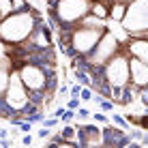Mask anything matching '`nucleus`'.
I'll list each match as a JSON object with an SVG mask.
<instances>
[{"label": "nucleus", "mask_w": 148, "mask_h": 148, "mask_svg": "<svg viewBox=\"0 0 148 148\" xmlns=\"http://www.w3.org/2000/svg\"><path fill=\"white\" fill-rule=\"evenodd\" d=\"M39 22H43L41 11L26 2V7L0 19V43L7 47V45H17L26 41L32 34V30L39 26Z\"/></svg>", "instance_id": "f257e3e1"}, {"label": "nucleus", "mask_w": 148, "mask_h": 148, "mask_svg": "<svg viewBox=\"0 0 148 148\" xmlns=\"http://www.w3.org/2000/svg\"><path fill=\"white\" fill-rule=\"evenodd\" d=\"M90 13V0H58L47 9V17L58 24V28H73L82 17Z\"/></svg>", "instance_id": "f03ea898"}, {"label": "nucleus", "mask_w": 148, "mask_h": 148, "mask_svg": "<svg viewBox=\"0 0 148 148\" xmlns=\"http://www.w3.org/2000/svg\"><path fill=\"white\" fill-rule=\"evenodd\" d=\"M103 79L108 82L112 88H125L131 82L129 73V52L125 49V45H120V49L105 62L103 67Z\"/></svg>", "instance_id": "7ed1b4c3"}, {"label": "nucleus", "mask_w": 148, "mask_h": 148, "mask_svg": "<svg viewBox=\"0 0 148 148\" xmlns=\"http://www.w3.org/2000/svg\"><path fill=\"white\" fill-rule=\"evenodd\" d=\"M127 37H144L148 32V0H129L122 19Z\"/></svg>", "instance_id": "20e7f679"}, {"label": "nucleus", "mask_w": 148, "mask_h": 148, "mask_svg": "<svg viewBox=\"0 0 148 148\" xmlns=\"http://www.w3.org/2000/svg\"><path fill=\"white\" fill-rule=\"evenodd\" d=\"M2 99H4V103L13 110V114H15L13 118L22 120L24 110H26L28 103H30V90L26 88V84L22 82V77H19V73H17V69H15V67L11 71V79H9L7 92L2 95Z\"/></svg>", "instance_id": "39448f33"}, {"label": "nucleus", "mask_w": 148, "mask_h": 148, "mask_svg": "<svg viewBox=\"0 0 148 148\" xmlns=\"http://www.w3.org/2000/svg\"><path fill=\"white\" fill-rule=\"evenodd\" d=\"M54 30L45 24V19L43 22H39V26L32 30V34L26 39V43L30 45V47H34V49H47V47H54Z\"/></svg>", "instance_id": "423d86ee"}, {"label": "nucleus", "mask_w": 148, "mask_h": 148, "mask_svg": "<svg viewBox=\"0 0 148 148\" xmlns=\"http://www.w3.org/2000/svg\"><path fill=\"white\" fill-rule=\"evenodd\" d=\"M103 137H105V146H114V148H120V146H129L131 144V135H127V131L122 127L114 125V122H108L103 127Z\"/></svg>", "instance_id": "0eeeda50"}, {"label": "nucleus", "mask_w": 148, "mask_h": 148, "mask_svg": "<svg viewBox=\"0 0 148 148\" xmlns=\"http://www.w3.org/2000/svg\"><path fill=\"white\" fill-rule=\"evenodd\" d=\"M129 73H131V84L137 90L148 86V64L144 60L135 58V56H129Z\"/></svg>", "instance_id": "6e6552de"}, {"label": "nucleus", "mask_w": 148, "mask_h": 148, "mask_svg": "<svg viewBox=\"0 0 148 148\" xmlns=\"http://www.w3.org/2000/svg\"><path fill=\"white\" fill-rule=\"evenodd\" d=\"M122 45L129 52V56H135V58L144 60L148 64V39L146 37H127V41Z\"/></svg>", "instance_id": "1a4fd4ad"}, {"label": "nucleus", "mask_w": 148, "mask_h": 148, "mask_svg": "<svg viewBox=\"0 0 148 148\" xmlns=\"http://www.w3.org/2000/svg\"><path fill=\"white\" fill-rule=\"evenodd\" d=\"M127 13V0H116V2H110V22L114 24H122Z\"/></svg>", "instance_id": "9d476101"}, {"label": "nucleus", "mask_w": 148, "mask_h": 148, "mask_svg": "<svg viewBox=\"0 0 148 148\" xmlns=\"http://www.w3.org/2000/svg\"><path fill=\"white\" fill-rule=\"evenodd\" d=\"M11 71H13V62L9 58L0 60V97L7 92V86H9V79H11Z\"/></svg>", "instance_id": "9b49d317"}, {"label": "nucleus", "mask_w": 148, "mask_h": 148, "mask_svg": "<svg viewBox=\"0 0 148 148\" xmlns=\"http://www.w3.org/2000/svg\"><path fill=\"white\" fill-rule=\"evenodd\" d=\"M90 13L101 19L110 17V2L108 0H90Z\"/></svg>", "instance_id": "f8f14e48"}, {"label": "nucleus", "mask_w": 148, "mask_h": 148, "mask_svg": "<svg viewBox=\"0 0 148 148\" xmlns=\"http://www.w3.org/2000/svg\"><path fill=\"white\" fill-rule=\"evenodd\" d=\"M19 9V0H0V19Z\"/></svg>", "instance_id": "ddd939ff"}, {"label": "nucleus", "mask_w": 148, "mask_h": 148, "mask_svg": "<svg viewBox=\"0 0 148 148\" xmlns=\"http://www.w3.org/2000/svg\"><path fill=\"white\" fill-rule=\"evenodd\" d=\"M110 122H114V125L122 127L125 131H131V125H129V120H127L125 116H120V114H112V116H110Z\"/></svg>", "instance_id": "4468645a"}, {"label": "nucleus", "mask_w": 148, "mask_h": 148, "mask_svg": "<svg viewBox=\"0 0 148 148\" xmlns=\"http://www.w3.org/2000/svg\"><path fill=\"white\" fill-rule=\"evenodd\" d=\"M79 99H82V101H92V99H95V90L90 88V86H82Z\"/></svg>", "instance_id": "2eb2a0df"}, {"label": "nucleus", "mask_w": 148, "mask_h": 148, "mask_svg": "<svg viewBox=\"0 0 148 148\" xmlns=\"http://www.w3.org/2000/svg\"><path fill=\"white\" fill-rule=\"evenodd\" d=\"M92 120L99 122V125H108V122H110V116H105V112L101 110V112H95V114H92Z\"/></svg>", "instance_id": "dca6fc26"}, {"label": "nucleus", "mask_w": 148, "mask_h": 148, "mask_svg": "<svg viewBox=\"0 0 148 148\" xmlns=\"http://www.w3.org/2000/svg\"><path fill=\"white\" fill-rule=\"evenodd\" d=\"M54 131H56V129H49V127H41V129L37 131V137H39V140H47V137L52 135Z\"/></svg>", "instance_id": "f3484780"}, {"label": "nucleus", "mask_w": 148, "mask_h": 148, "mask_svg": "<svg viewBox=\"0 0 148 148\" xmlns=\"http://www.w3.org/2000/svg\"><path fill=\"white\" fill-rule=\"evenodd\" d=\"M90 116H92V114H90L86 108H82V105L75 110V118H77V120H86V118H90Z\"/></svg>", "instance_id": "a211bd4d"}, {"label": "nucleus", "mask_w": 148, "mask_h": 148, "mask_svg": "<svg viewBox=\"0 0 148 148\" xmlns=\"http://www.w3.org/2000/svg\"><path fill=\"white\" fill-rule=\"evenodd\" d=\"M58 122H60V118L49 116V118H43V122H41V125H43V127H49V129H56V127H58Z\"/></svg>", "instance_id": "6ab92c4d"}, {"label": "nucleus", "mask_w": 148, "mask_h": 148, "mask_svg": "<svg viewBox=\"0 0 148 148\" xmlns=\"http://www.w3.org/2000/svg\"><path fill=\"white\" fill-rule=\"evenodd\" d=\"M60 120H62V122H73V120H75V110H69V108H67Z\"/></svg>", "instance_id": "aec40b11"}, {"label": "nucleus", "mask_w": 148, "mask_h": 148, "mask_svg": "<svg viewBox=\"0 0 148 148\" xmlns=\"http://www.w3.org/2000/svg\"><path fill=\"white\" fill-rule=\"evenodd\" d=\"M17 127L24 131V133H30V131H32V127H34V122H30V120H19Z\"/></svg>", "instance_id": "412c9836"}, {"label": "nucleus", "mask_w": 148, "mask_h": 148, "mask_svg": "<svg viewBox=\"0 0 148 148\" xmlns=\"http://www.w3.org/2000/svg\"><path fill=\"white\" fill-rule=\"evenodd\" d=\"M79 101H82L79 97H71V99L67 101V108H69V110H77V108H79Z\"/></svg>", "instance_id": "4be33fe9"}, {"label": "nucleus", "mask_w": 148, "mask_h": 148, "mask_svg": "<svg viewBox=\"0 0 148 148\" xmlns=\"http://www.w3.org/2000/svg\"><path fill=\"white\" fill-rule=\"evenodd\" d=\"M79 92H82V84H79V82L69 88V97H79Z\"/></svg>", "instance_id": "5701e85b"}, {"label": "nucleus", "mask_w": 148, "mask_h": 148, "mask_svg": "<svg viewBox=\"0 0 148 148\" xmlns=\"http://www.w3.org/2000/svg\"><path fill=\"white\" fill-rule=\"evenodd\" d=\"M137 127H140V129H144V131H148V112L140 116V122H137Z\"/></svg>", "instance_id": "b1692460"}, {"label": "nucleus", "mask_w": 148, "mask_h": 148, "mask_svg": "<svg viewBox=\"0 0 148 148\" xmlns=\"http://www.w3.org/2000/svg\"><path fill=\"white\" fill-rule=\"evenodd\" d=\"M32 142H34V137L30 135V133H26V135L22 137V144H24V146H30V144H32Z\"/></svg>", "instance_id": "393cba45"}, {"label": "nucleus", "mask_w": 148, "mask_h": 148, "mask_svg": "<svg viewBox=\"0 0 148 148\" xmlns=\"http://www.w3.org/2000/svg\"><path fill=\"white\" fill-rule=\"evenodd\" d=\"M140 146H148V131H144L140 137Z\"/></svg>", "instance_id": "a878e982"}, {"label": "nucleus", "mask_w": 148, "mask_h": 148, "mask_svg": "<svg viewBox=\"0 0 148 148\" xmlns=\"http://www.w3.org/2000/svg\"><path fill=\"white\" fill-rule=\"evenodd\" d=\"M64 110H67V105H64V108H58V110H54V114H52V116H56V118H62Z\"/></svg>", "instance_id": "bb28decb"}, {"label": "nucleus", "mask_w": 148, "mask_h": 148, "mask_svg": "<svg viewBox=\"0 0 148 148\" xmlns=\"http://www.w3.org/2000/svg\"><path fill=\"white\" fill-rule=\"evenodd\" d=\"M9 135H11V133H9L7 129H0V137H9Z\"/></svg>", "instance_id": "cd10ccee"}, {"label": "nucleus", "mask_w": 148, "mask_h": 148, "mask_svg": "<svg viewBox=\"0 0 148 148\" xmlns=\"http://www.w3.org/2000/svg\"><path fill=\"white\" fill-rule=\"evenodd\" d=\"M108 2H116V0H108ZM127 2H129V0H127Z\"/></svg>", "instance_id": "c85d7f7f"}, {"label": "nucleus", "mask_w": 148, "mask_h": 148, "mask_svg": "<svg viewBox=\"0 0 148 148\" xmlns=\"http://www.w3.org/2000/svg\"><path fill=\"white\" fill-rule=\"evenodd\" d=\"M144 37H146V39H148V32H146V34H144Z\"/></svg>", "instance_id": "c756f323"}]
</instances>
